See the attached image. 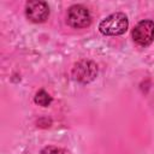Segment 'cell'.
Instances as JSON below:
<instances>
[{
	"instance_id": "obj_5",
	"label": "cell",
	"mask_w": 154,
	"mask_h": 154,
	"mask_svg": "<svg viewBox=\"0 0 154 154\" xmlns=\"http://www.w3.org/2000/svg\"><path fill=\"white\" fill-rule=\"evenodd\" d=\"M97 75V66L93 61H79L75 65L72 69V76L75 79L82 82V83H88L91 82Z\"/></svg>"
},
{
	"instance_id": "obj_3",
	"label": "cell",
	"mask_w": 154,
	"mask_h": 154,
	"mask_svg": "<svg viewBox=\"0 0 154 154\" xmlns=\"http://www.w3.org/2000/svg\"><path fill=\"white\" fill-rule=\"evenodd\" d=\"M132 38L138 46H149L154 41V22L149 19L138 22L132 30Z\"/></svg>"
},
{
	"instance_id": "obj_2",
	"label": "cell",
	"mask_w": 154,
	"mask_h": 154,
	"mask_svg": "<svg viewBox=\"0 0 154 154\" xmlns=\"http://www.w3.org/2000/svg\"><path fill=\"white\" fill-rule=\"evenodd\" d=\"M91 23V16L87 7L83 5H72L67 10V24L75 29H82L89 26Z\"/></svg>"
},
{
	"instance_id": "obj_6",
	"label": "cell",
	"mask_w": 154,
	"mask_h": 154,
	"mask_svg": "<svg viewBox=\"0 0 154 154\" xmlns=\"http://www.w3.org/2000/svg\"><path fill=\"white\" fill-rule=\"evenodd\" d=\"M35 102H36L37 105L42 106V107H47V106H49V105L52 103V96H51L47 91L40 90V91H37L36 95H35Z\"/></svg>"
},
{
	"instance_id": "obj_7",
	"label": "cell",
	"mask_w": 154,
	"mask_h": 154,
	"mask_svg": "<svg viewBox=\"0 0 154 154\" xmlns=\"http://www.w3.org/2000/svg\"><path fill=\"white\" fill-rule=\"evenodd\" d=\"M40 154H64L63 149L58 148V147H53V146H48L46 148H43Z\"/></svg>"
},
{
	"instance_id": "obj_4",
	"label": "cell",
	"mask_w": 154,
	"mask_h": 154,
	"mask_svg": "<svg viewBox=\"0 0 154 154\" xmlns=\"http://www.w3.org/2000/svg\"><path fill=\"white\" fill-rule=\"evenodd\" d=\"M25 14L34 23H43L49 16V7L45 1L31 0L25 4Z\"/></svg>"
},
{
	"instance_id": "obj_1",
	"label": "cell",
	"mask_w": 154,
	"mask_h": 154,
	"mask_svg": "<svg viewBox=\"0 0 154 154\" xmlns=\"http://www.w3.org/2000/svg\"><path fill=\"white\" fill-rule=\"evenodd\" d=\"M129 26V20L125 13L117 12L109 14L99 24V30L102 35L106 36H118L123 35Z\"/></svg>"
}]
</instances>
